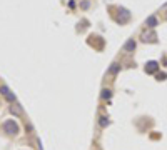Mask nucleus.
Listing matches in <instances>:
<instances>
[{
    "mask_svg": "<svg viewBox=\"0 0 167 150\" xmlns=\"http://www.w3.org/2000/svg\"><path fill=\"white\" fill-rule=\"evenodd\" d=\"M3 130H5L7 133H17V123L13 122V120H7L5 123H3Z\"/></svg>",
    "mask_w": 167,
    "mask_h": 150,
    "instance_id": "nucleus-1",
    "label": "nucleus"
},
{
    "mask_svg": "<svg viewBox=\"0 0 167 150\" xmlns=\"http://www.w3.org/2000/svg\"><path fill=\"white\" fill-rule=\"evenodd\" d=\"M0 92H2V95H5V97H7V99H8V100H12V102L15 100V97H13V95L10 94V90L7 89L5 85H2V87H0Z\"/></svg>",
    "mask_w": 167,
    "mask_h": 150,
    "instance_id": "nucleus-2",
    "label": "nucleus"
},
{
    "mask_svg": "<svg viewBox=\"0 0 167 150\" xmlns=\"http://www.w3.org/2000/svg\"><path fill=\"white\" fill-rule=\"evenodd\" d=\"M134 47H135V44L130 40V42H127V45H125V50H130V49H134Z\"/></svg>",
    "mask_w": 167,
    "mask_h": 150,
    "instance_id": "nucleus-3",
    "label": "nucleus"
},
{
    "mask_svg": "<svg viewBox=\"0 0 167 150\" xmlns=\"http://www.w3.org/2000/svg\"><path fill=\"white\" fill-rule=\"evenodd\" d=\"M117 70H119V65H117V63H114V67L110 68V72H117Z\"/></svg>",
    "mask_w": 167,
    "mask_h": 150,
    "instance_id": "nucleus-4",
    "label": "nucleus"
},
{
    "mask_svg": "<svg viewBox=\"0 0 167 150\" xmlns=\"http://www.w3.org/2000/svg\"><path fill=\"white\" fill-rule=\"evenodd\" d=\"M102 95H104L105 99H109V97H110V92H109V90H104V94H102Z\"/></svg>",
    "mask_w": 167,
    "mask_h": 150,
    "instance_id": "nucleus-5",
    "label": "nucleus"
}]
</instances>
